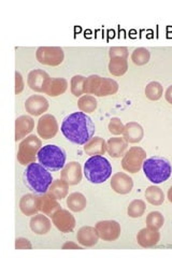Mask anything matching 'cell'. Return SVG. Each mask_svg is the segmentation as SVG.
I'll use <instances>...</instances> for the list:
<instances>
[{
  "label": "cell",
  "mask_w": 172,
  "mask_h": 258,
  "mask_svg": "<svg viewBox=\"0 0 172 258\" xmlns=\"http://www.w3.org/2000/svg\"><path fill=\"white\" fill-rule=\"evenodd\" d=\"M61 132L70 142L84 145L94 137L96 126L86 113L73 112L64 118Z\"/></svg>",
  "instance_id": "obj_1"
},
{
  "label": "cell",
  "mask_w": 172,
  "mask_h": 258,
  "mask_svg": "<svg viewBox=\"0 0 172 258\" xmlns=\"http://www.w3.org/2000/svg\"><path fill=\"white\" fill-rule=\"evenodd\" d=\"M24 181L29 189L40 195V194L47 192L54 180L48 169L35 161L26 166L24 171Z\"/></svg>",
  "instance_id": "obj_2"
},
{
  "label": "cell",
  "mask_w": 172,
  "mask_h": 258,
  "mask_svg": "<svg viewBox=\"0 0 172 258\" xmlns=\"http://www.w3.org/2000/svg\"><path fill=\"white\" fill-rule=\"evenodd\" d=\"M83 172L89 183L101 184L112 175V165L102 155L91 156L85 161Z\"/></svg>",
  "instance_id": "obj_3"
},
{
  "label": "cell",
  "mask_w": 172,
  "mask_h": 258,
  "mask_svg": "<svg viewBox=\"0 0 172 258\" xmlns=\"http://www.w3.org/2000/svg\"><path fill=\"white\" fill-rule=\"evenodd\" d=\"M143 172L147 180L153 184H160L166 182L172 173V166L165 157L153 156L146 158L142 166Z\"/></svg>",
  "instance_id": "obj_4"
},
{
  "label": "cell",
  "mask_w": 172,
  "mask_h": 258,
  "mask_svg": "<svg viewBox=\"0 0 172 258\" xmlns=\"http://www.w3.org/2000/svg\"><path fill=\"white\" fill-rule=\"evenodd\" d=\"M67 155L61 147L46 144L38 153V161L51 171H60L66 165Z\"/></svg>",
  "instance_id": "obj_5"
},
{
  "label": "cell",
  "mask_w": 172,
  "mask_h": 258,
  "mask_svg": "<svg viewBox=\"0 0 172 258\" xmlns=\"http://www.w3.org/2000/svg\"><path fill=\"white\" fill-rule=\"evenodd\" d=\"M84 91L86 95H95L97 97L111 96L118 93L119 83L113 79L92 75L85 80Z\"/></svg>",
  "instance_id": "obj_6"
},
{
  "label": "cell",
  "mask_w": 172,
  "mask_h": 258,
  "mask_svg": "<svg viewBox=\"0 0 172 258\" xmlns=\"http://www.w3.org/2000/svg\"><path fill=\"white\" fill-rule=\"evenodd\" d=\"M42 148V142L35 135H29L19 145L18 160L23 166H28L38 159V153Z\"/></svg>",
  "instance_id": "obj_7"
},
{
  "label": "cell",
  "mask_w": 172,
  "mask_h": 258,
  "mask_svg": "<svg viewBox=\"0 0 172 258\" xmlns=\"http://www.w3.org/2000/svg\"><path fill=\"white\" fill-rule=\"evenodd\" d=\"M146 152L140 147L130 148L122 159V167L129 173H137L142 169Z\"/></svg>",
  "instance_id": "obj_8"
},
{
  "label": "cell",
  "mask_w": 172,
  "mask_h": 258,
  "mask_svg": "<svg viewBox=\"0 0 172 258\" xmlns=\"http://www.w3.org/2000/svg\"><path fill=\"white\" fill-rule=\"evenodd\" d=\"M37 60L45 66L56 67L63 63L65 54L60 46H40L36 52Z\"/></svg>",
  "instance_id": "obj_9"
},
{
  "label": "cell",
  "mask_w": 172,
  "mask_h": 258,
  "mask_svg": "<svg viewBox=\"0 0 172 258\" xmlns=\"http://www.w3.org/2000/svg\"><path fill=\"white\" fill-rule=\"evenodd\" d=\"M95 228L99 238L102 239L103 241L108 242L117 241L120 238L122 232L120 223L111 220L98 222L95 226Z\"/></svg>",
  "instance_id": "obj_10"
},
{
  "label": "cell",
  "mask_w": 172,
  "mask_h": 258,
  "mask_svg": "<svg viewBox=\"0 0 172 258\" xmlns=\"http://www.w3.org/2000/svg\"><path fill=\"white\" fill-rule=\"evenodd\" d=\"M59 129L60 127L57 119L52 114H43L38 120L37 132L40 138H42L43 140L54 138Z\"/></svg>",
  "instance_id": "obj_11"
},
{
  "label": "cell",
  "mask_w": 172,
  "mask_h": 258,
  "mask_svg": "<svg viewBox=\"0 0 172 258\" xmlns=\"http://www.w3.org/2000/svg\"><path fill=\"white\" fill-rule=\"evenodd\" d=\"M52 222L61 232H70L76 227V219L68 210L60 209L52 215Z\"/></svg>",
  "instance_id": "obj_12"
},
{
  "label": "cell",
  "mask_w": 172,
  "mask_h": 258,
  "mask_svg": "<svg viewBox=\"0 0 172 258\" xmlns=\"http://www.w3.org/2000/svg\"><path fill=\"white\" fill-rule=\"evenodd\" d=\"M82 176H83V171H82V167L78 161H70L69 164H66L61 172V177L69 186L80 184Z\"/></svg>",
  "instance_id": "obj_13"
},
{
  "label": "cell",
  "mask_w": 172,
  "mask_h": 258,
  "mask_svg": "<svg viewBox=\"0 0 172 258\" xmlns=\"http://www.w3.org/2000/svg\"><path fill=\"white\" fill-rule=\"evenodd\" d=\"M50 76L42 69L31 70L27 77V84L30 90L37 93H44Z\"/></svg>",
  "instance_id": "obj_14"
},
{
  "label": "cell",
  "mask_w": 172,
  "mask_h": 258,
  "mask_svg": "<svg viewBox=\"0 0 172 258\" xmlns=\"http://www.w3.org/2000/svg\"><path fill=\"white\" fill-rule=\"evenodd\" d=\"M111 188L120 194V195H127L134 188V181L132 177L124 172H117L112 175Z\"/></svg>",
  "instance_id": "obj_15"
},
{
  "label": "cell",
  "mask_w": 172,
  "mask_h": 258,
  "mask_svg": "<svg viewBox=\"0 0 172 258\" xmlns=\"http://www.w3.org/2000/svg\"><path fill=\"white\" fill-rule=\"evenodd\" d=\"M50 103L45 97L41 95H32L25 101V110L32 116L42 115L47 111Z\"/></svg>",
  "instance_id": "obj_16"
},
{
  "label": "cell",
  "mask_w": 172,
  "mask_h": 258,
  "mask_svg": "<svg viewBox=\"0 0 172 258\" xmlns=\"http://www.w3.org/2000/svg\"><path fill=\"white\" fill-rule=\"evenodd\" d=\"M38 209L40 212L52 217V215L62 208L59 200L47 191L38 195Z\"/></svg>",
  "instance_id": "obj_17"
},
{
  "label": "cell",
  "mask_w": 172,
  "mask_h": 258,
  "mask_svg": "<svg viewBox=\"0 0 172 258\" xmlns=\"http://www.w3.org/2000/svg\"><path fill=\"white\" fill-rule=\"evenodd\" d=\"M159 240H160L159 230L151 228V227H145L141 229L137 235L138 244L144 248L154 247L155 245L158 244Z\"/></svg>",
  "instance_id": "obj_18"
},
{
  "label": "cell",
  "mask_w": 172,
  "mask_h": 258,
  "mask_svg": "<svg viewBox=\"0 0 172 258\" xmlns=\"http://www.w3.org/2000/svg\"><path fill=\"white\" fill-rule=\"evenodd\" d=\"M35 127L34 118L29 115H21L15 119V141L25 139Z\"/></svg>",
  "instance_id": "obj_19"
},
{
  "label": "cell",
  "mask_w": 172,
  "mask_h": 258,
  "mask_svg": "<svg viewBox=\"0 0 172 258\" xmlns=\"http://www.w3.org/2000/svg\"><path fill=\"white\" fill-rule=\"evenodd\" d=\"M128 149V142L124 137H113L106 141V152L113 158H120L125 155Z\"/></svg>",
  "instance_id": "obj_20"
},
{
  "label": "cell",
  "mask_w": 172,
  "mask_h": 258,
  "mask_svg": "<svg viewBox=\"0 0 172 258\" xmlns=\"http://www.w3.org/2000/svg\"><path fill=\"white\" fill-rule=\"evenodd\" d=\"M78 243L85 247H92L98 243L99 236L96 231V228L92 226H83L81 227L77 233Z\"/></svg>",
  "instance_id": "obj_21"
},
{
  "label": "cell",
  "mask_w": 172,
  "mask_h": 258,
  "mask_svg": "<svg viewBox=\"0 0 172 258\" xmlns=\"http://www.w3.org/2000/svg\"><path fill=\"white\" fill-rule=\"evenodd\" d=\"M20 209L26 216H34L39 212L38 209V194H26L20 200Z\"/></svg>",
  "instance_id": "obj_22"
},
{
  "label": "cell",
  "mask_w": 172,
  "mask_h": 258,
  "mask_svg": "<svg viewBox=\"0 0 172 258\" xmlns=\"http://www.w3.org/2000/svg\"><path fill=\"white\" fill-rule=\"evenodd\" d=\"M124 138L128 143H139L144 137L143 127L137 122H129L125 125Z\"/></svg>",
  "instance_id": "obj_23"
},
{
  "label": "cell",
  "mask_w": 172,
  "mask_h": 258,
  "mask_svg": "<svg viewBox=\"0 0 172 258\" xmlns=\"http://www.w3.org/2000/svg\"><path fill=\"white\" fill-rule=\"evenodd\" d=\"M52 227L51 221L47 219L45 214H36L30 220V229L37 235H46L50 232Z\"/></svg>",
  "instance_id": "obj_24"
},
{
  "label": "cell",
  "mask_w": 172,
  "mask_h": 258,
  "mask_svg": "<svg viewBox=\"0 0 172 258\" xmlns=\"http://www.w3.org/2000/svg\"><path fill=\"white\" fill-rule=\"evenodd\" d=\"M83 151L89 156L104 155L106 152V142L101 137H93L86 144H84Z\"/></svg>",
  "instance_id": "obj_25"
},
{
  "label": "cell",
  "mask_w": 172,
  "mask_h": 258,
  "mask_svg": "<svg viewBox=\"0 0 172 258\" xmlns=\"http://www.w3.org/2000/svg\"><path fill=\"white\" fill-rule=\"evenodd\" d=\"M67 88H68V82L66 79L51 78L46 84L44 94L51 97H57V96L63 95L67 91Z\"/></svg>",
  "instance_id": "obj_26"
},
{
  "label": "cell",
  "mask_w": 172,
  "mask_h": 258,
  "mask_svg": "<svg viewBox=\"0 0 172 258\" xmlns=\"http://www.w3.org/2000/svg\"><path fill=\"white\" fill-rule=\"evenodd\" d=\"M66 204L72 212H81L86 208L87 200L82 192H72L67 197Z\"/></svg>",
  "instance_id": "obj_27"
},
{
  "label": "cell",
  "mask_w": 172,
  "mask_h": 258,
  "mask_svg": "<svg viewBox=\"0 0 172 258\" xmlns=\"http://www.w3.org/2000/svg\"><path fill=\"white\" fill-rule=\"evenodd\" d=\"M109 72L114 77L124 76L128 70V58L113 57L109 61Z\"/></svg>",
  "instance_id": "obj_28"
},
{
  "label": "cell",
  "mask_w": 172,
  "mask_h": 258,
  "mask_svg": "<svg viewBox=\"0 0 172 258\" xmlns=\"http://www.w3.org/2000/svg\"><path fill=\"white\" fill-rule=\"evenodd\" d=\"M145 198L147 203L151 204L152 206H161L165 201V194H163L162 189L156 185H152L146 188L145 192Z\"/></svg>",
  "instance_id": "obj_29"
},
{
  "label": "cell",
  "mask_w": 172,
  "mask_h": 258,
  "mask_svg": "<svg viewBox=\"0 0 172 258\" xmlns=\"http://www.w3.org/2000/svg\"><path fill=\"white\" fill-rule=\"evenodd\" d=\"M69 185L65 182L63 179L54 180L51 184L50 188H48V192L53 195L57 200H62L64 198H67L68 195Z\"/></svg>",
  "instance_id": "obj_30"
},
{
  "label": "cell",
  "mask_w": 172,
  "mask_h": 258,
  "mask_svg": "<svg viewBox=\"0 0 172 258\" xmlns=\"http://www.w3.org/2000/svg\"><path fill=\"white\" fill-rule=\"evenodd\" d=\"M98 102L95 96L92 95H83L81 96L78 100V108L81 112L84 113H93L97 109Z\"/></svg>",
  "instance_id": "obj_31"
},
{
  "label": "cell",
  "mask_w": 172,
  "mask_h": 258,
  "mask_svg": "<svg viewBox=\"0 0 172 258\" xmlns=\"http://www.w3.org/2000/svg\"><path fill=\"white\" fill-rule=\"evenodd\" d=\"M163 94L162 85L157 82V81H152L149 84L145 86V96L147 99L152 101L159 100Z\"/></svg>",
  "instance_id": "obj_32"
},
{
  "label": "cell",
  "mask_w": 172,
  "mask_h": 258,
  "mask_svg": "<svg viewBox=\"0 0 172 258\" xmlns=\"http://www.w3.org/2000/svg\"><path fill=\"white\" fill-rule=\"evenodd\" d=\"M151 54L145 47H138L132 54V60L137 66H144L150 61Z\"/></svg>",
  "instance_id": "obj_33"
},
{
  "label": "cell",
  "mask_w": 172,
  "mask_h": 258,
  "mask_svg": "<svg viewBox=\"0 0 172 258\" xmlns=\"http://www.w3.org/2000/svg\"><path fill=\"white\" fill-rule=\"evenodd\" d=\"M146 210V205L143 200L141 199H136L129 204L127 213L130 217L133 219H138V217H141Z\"/></svg>",
  "instance_id": "obj_34"
},
{
  "label": "cell",
  "mask_w": 172,
  "mask_h": 258,
  "mask_svg": "<svg viewBox=\"0 0 172 258\" xmlns=\"http://www.w3.org/2000/svg\"><path fill=\"white\" fill-rule=\"evenodd\" d=\"M85 80L86 78L81 75L72 77L71 82H70V90H71V93L76 97H81L85 95V91H84Z\"/></svg>",
  "instance_id": "obj_35"
},
{
  "label": "cell",
  "mask_w": 172,
  "mask_h": 258,
  "mask_svg": "<svg viewBox=\"0 0 172 258\" xmlns=\"http://www.w3.org/2000/svg\"><path fill=\"white\" fill-rule=\"evenodd\" d=\"M145 223L147 227L159 230L163 226V223H165V219H163V215L160 212L153 211L146 216Z\"/></svg>",
  "instance_id": "obj_36"
},
{
  "label": "cell",
  "mask_w": 172,
  "mask_h": 258,
  "mask_svg": "<svg viewBox=\"0 0 172 258\" xmlns=\"http://www.w3.org/2000/svg\"><path fill=\"white\" fill-rule=\"evenodd\" d=\"M109 132L114 135V136H121L124 134L125 131V125L123 124V122L121 120V118L119 117H112L109 122L108 125Z\"/></svg>",
  "instance_id": "obj_37"
},
{
  "label": "cell",
  "mask_w": 172,
  "mask_h": 258,
  "mask_svg": "<svg viewBox=\"0 0 172 258\" xmlns=\"http://www.w3.org/2000/svg\"><path fill=\"white\" fill-rule=\"evenodd\" d=\"M110 58L113 57H124L128 58V48L125 46H113L109 50Z\"/></svg>",
  "instance_id": "obj_38"
},
{
  "label": "cell",
  "mask_w": 172,
  "mask_h": 258,
  "mask_svg": "<svg viewBox=\"0 0 172 258\" xmlns=\"http://www.w3.org/2000/svg\"><path fill=\"white\" fill-rule=\"evenodd\" d=\"M24 87H25V83H24L23 76L21 75V72L16 70L15 71V94L20 95L24 91Z\"/></svg>",
  "instance_id": "obj_39"
},
{
  "label": "cell",
  "mask_w": 172,
  "mask_h": 258,
  "mask_svg": "<svg viewBox=\"0 0 172 258\" xmlns=\"http://www.w3.org/2000/svg\"><path fill=\"white\" fill-rule=\"evenodd\" d=\"M15 248L16 249H31L32 245L28 239L18 238L15 240Z\"/></svg>",
  "instance_id": "obj_40"
},
{
  "label": "cell",
  "mask_w": 172,
  "mask_h": 258,
  "mask_svg": "<svg viewBox=\"0 0 172 258\" xmlns=\"http://www.w3.org/2000/svg\"><path fill=\"white\" fill-rule=\"evenodd\" d=\"M81 248H82L81 246L73 243V242H66V243L63 245V249H81Z\"/></svg>",
  "instance_id": "obj_41"
},
{
  "label": "cell",
  "mask_w": 172,
  "mask_h": 258,
  "mask_svg": "<svg viewBox=\"0 0 172 258\" xmlns=\"http://www.w3.org/2000/svg\"><path fill=\"white\" fill-rule=\"evenodd\" d=\"M165 98H166V100H167L170 104H172V85L168 86V88L166 90Z\"/></svg>",
  "instance_id": "obj_42"
},
{
  "label": "cell",
  "mask_w": 172,
  "mask_h": 258,
  "mask_svg": "<svg viewBox=\"0 0 172 258\" xmlns=\"http://www.w3.org/2000/svg\"><path fill=\"white\" fill-rule=\"evenodd\" d=\"M167 196H168V200H169L170 203L172 204V185H171V187H170V188H169V190H168Z\"/></svg>",
  "instance_id": "obj_43"
}]
</instances>
